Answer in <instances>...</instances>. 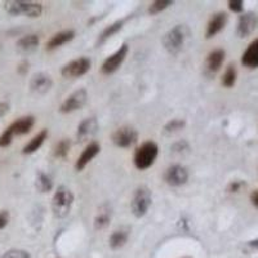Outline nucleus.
<instances>
[{
	"instance_id": "nucleus-34",
	"label": "nucleus",
	"mask_w": 258,
	"mask_h": 258,
	"mask_svg": "<svg viewBox=\"0 0 258 258\" xmlns=\"http://www.w3.org/2000/svg\"><path fill=\"white\" fill-rule=\"evenodd\" d=\"M9 111V105L7 102H0V117L6 116Z\"/></svg>"
},
{
	"instance_id": "nucleus-25",
	"label": "nucleus",
	"mask_w": 258,
	"mask_h": 258,
	"mask_svg": "<svg viewBox=\"0 0 258 258\" xmlns=\"http://www.w3.org/2000/svg\"><path fill=\"white\" fill-rule=\"evenodd\" d=\"M236 79H238V71L234 64H229L222 75V85L226 88H232L236 83Z\"/></svg>"
},
{
	"instance_id": "nucleus-24",
	"label": "nucleus",
	"mask_w": 258,
	"mask_h": 258,
	"mask_svg": "<svg viewBox=\"0 0 258 258\" xmlns=\"http://www.w3.org/2000/svg\"><path fill=\"white\" fill-rule=\"evenodd\" d=\"M111 221V209L107 206H102L98 211V213L94 217V229L102 230L110 225Z\"/></svg>"
},
{
	"instance_id": "nucleus-20",
	"label": "nucleus",
	"mask_w": 258,
	"mask_h": 258,
	"mask_svg": "<svg viewBox=\"0 0 258 258\" xmlns=\"http://www.w3.org/2000/svg\"><path fill=\"white\" fill-rule=\"evenodd\" d=\"M47 137H48L47 129L40 131L38 135L34 136V137H32L31 140L25 145L24 149H22V154H25V155H30V154L36 153V151L43 146V144H44V141L47 140Z\"/></svg>"
},
{
	"instance_id": "nucleus-18",
	"label": "nucleus",
	"mask_w": 258,
	"mask_h": 258,
	"mask_svg": "<svg viewBox=\"0 0 258 258\" xmlns=\"http://www.w3.org/2000/svg\"><path fill=\"white\" fill-rule=\"evenodd\" d=\"M241 63L248 69H258V39H254L248 45L241 56Z\"/></svg>"
},
{
	"instance_id": "nucleus-35",
	"label": "nucleus",
	"mask_w": 258,
	"mask_h": 258,
	"mask_svg": "<svg viewBox=\"0 0 258 258\" xmlns=\"http://www.w3.org/2000/svg\"><path fill=\"white\" fill-rule=\"evenodd\" d=\"M250 202L258 209V190H254L252 192V195H250Z\"/></svg>"
},
{
	"instance_id": "nucleus-30",
	"label": "nucleus",
	"mask_w": 258,
	"mask_h": 258,
	"mask_svg": "<svg viewBox=\"0 0 258 258\" xmlns=\"http://www.w3.org/2000/svg\"><path fill=\"white\" fill-rule=\"evenodd\" d=\"M0 258H30V253L22 249H11L4 253Z\"/></svg>"
},
{
	"instance_id": "nucleus-21",
	"label": "nucleus",
	"mask_w": 258,
	"mask_h": 258,
	"mask_svg": "<svg viewBox=\"0 0 258 258\" xmlns=\"http://www.w3.org/2000/svg\"><path fill=\"white\" fill-rule=\"evenodd\" d=\"M128 239H129V230L128 229L115 230L109 239L110 248L114 250L120 249V248H123V246L125 245L126 241H128Z\"/></svg>"
},
{
	"instance_id": "nucleus-22",
	"label": "nucleus",
	"mask_w": 258,
	"mask_h": 258,
	"mask_svg": "<svg viewBox=\"0 0 258 258\" xmlns=\"http://www.w3.org/2000/svg\"><path fill=\"white\" fill-rule=\"evenodd\" d=\"M17 49L20 52L24 53H30L32 50H35L39 45V36L35 34H29V35H25L17 41Z\"/></svg>"
},
{
	"instance_id": "nucleus-9",
	"label": "nucleus",
	"mask_w": 258,
	"mask_h": 258,
	"mask_svg": "<svg viewBox=\"0 0 258 258\" xmlns=\"http://www.w3.org/2000/svg\"><path fill=\"white\" fill-rule=\"evenodd\" d=\"M87 100H88V93H87V91L84 88L78 89V91L73 92L62 102L61 107H59V111L62 114H70V112L77 111V110H80L87 103Z\"/></svg>"
},
{
	"instance_id": "nucleus-36",
	"label": "nucleus",
	"mask_w": 258,
	"mask_h": 258,
	"mask_svg": "<svg viewBox=\"0 0 258 258\" xmlns=\"http://www.w3.org/2000/svg\"><path fill=\"white\" fill-rule=\"evenodd\" d=\"M27 70H29V63H27V62H22V63L18 66V73L20 74H25Z\"/></svg>"
},
{
	"instance_id": "nucleus-15",
	"label": "nucleus",
	"mask_w": 258,
	"mask_h": 258,
	"mask_svg": "<svg viewBox=\"0 0 258 258\" xmlns=\"http://www.w3.org/2000/svg\"><path fill=\"white\" fill-rule=\"evenodd\" d=\"M226 22H227V15L225 12H217L214 13L209 20L208 25H207V31L206 36L207 38H213L216 36L220 31H222L225 27Z\"/></svg>"
},
{
	"instance_id": "nucleus-27",
	"label": "nucleus",
	"mask_w": 258,
	"mask_h": 258,
	"mask_svg": "<svg viewBox=\"0 0 258 258\" xmlns=\"http://www.w3.org/2000/svg\"><path fill=\"white\" fill-rule=\"evenodd\" d=\"M173 0H155V2H153V3L150 4L147 12L151 16L159 15V13L163 12L164 9H167L168 7L173 6Z\"/></svg>"
},
{
	"instance_id": "nucleus-19",
	"label": "nucleus",
	"mask_w": 258,
	"mask_h": 258,
	"mask_svg": "<svg viewBox=\"0 0 258 258\" xmlns=\"http://www.w3.org/2000/svg\"><path fill=\"white\" fill-rule=\"evenodd\" d=\"M75 38V31L74 30H63L61 32H57L50 38V40L48 41L47 45H45V49L47 50H54L57 48L62 47L66 43L71 41Z\"/></svg>"
},
{
	"instance_id": "nucleus-10",
	"label": "nucleus",
	"mask_w": 258,
	"mask_h": 258,
	"mask_svg": "<svg viewBox=\"0 0 258 258\" xmlns=\"http://www.w3.org/2000/svg\"><path fill=\"white\" fill-rule=\"evenodd\" d=\"M137 140L138 133L132 126H121V128H117L112 133V142L117 147H121V149L132 147L137 142Z\"/></svg>"
},
{
	"instance_id": "nucleus-6",
	"label": "nucleus",
	"mask_w": 258,
	"mask_h": 258,
	"mask_svg": "<svg viewBox=\"0 0 258 258\" xmlns=\"http://www.w3.org/2000/svg\"><path fill=\"white\" fill-rule=\"evenodd\" d=\"M151 203H153V195H151L150 188H147L146 186L138 187L133 194L132 202H131V211H132L133 216L137 218L144 217L149 212Z\"/></svg>"
},
{
	"instance_id": "nucleus-26",
	"label": "nucleus",
	"mask_w": 258,
	"mask_h": 258,
	"mask_svg": "<svg viewBox=\"0 0 258 258\" xmlns=\"http://www.w3.org/2000/svg\"><path fill=\"white\" fill-rule=\"evenodd\" d=\"M36 188H38L40 192H49L53 188V181L48 174H45L44 172H39L38 177H36Z\"/></svg>"
},
{
	"instance_id": "nucleus-3",
	"label": "nucleus",
	"mask_w": 258,
	"mask_h": 258,
	"mask_svg": "<svg viewBox=\"0 0 258 258\" xmlns=\"http://www.w3.org/2000/svg\"><path fill=\"white\" fill-rule=\"evenodd\" d=\"M4 8L11 16H26L30 18L40 17L43 13V6L36 2L9 0L4 3Z\"/></svg>"
},
{
	"instance_id": "nucleus-11",
	"label": "nucleus",
	"mask_w": 258,
	"mask_h": 258,
	"mask_svg": "<svg viewBox=\"0 0 258 258\" xmlns=\"http://www.w3.org/2000/svg\"><path fill=\"white\" fill-rule=\"evenodd\" d=\"M258 26V16L254 12H246L239 17L236 34L239 38L244 39L250 36Z\"/></svg>"
},
{
	"instance_id": "nucleus-23",
	"label": "nucleus",
	"mask_w": 258,
	"mask_h": 258,
	"mask_svg": "<svg viewBox=\"0 0 258 258\" xmlns=\"http://www.w3.org/2000/svg\"><path fill=\"white\" fill-rule=\"evenodd\" d=\"M123 26H124V20H119V21H116V22H114V24L109 25L107 27H105V29H103V31L100 34V36H98L97 45L105 44L106 41L109 40L110 38H112L115 34H117V32L120 31V30L123 29Z\"/></svg>"
},
{
	"instance_id": "nucleus-28",
	"label": "nucleus",
	"mask_w": 258,
	"mask_h": 258,
	"mask_svg": "<svg viewBox=\"0 0 258 258\" xmlns=\"http://www.w3.org/2000/svg\"><path fill=\"white\" fill-rule=\"evenodd\" d=\"M70 147H71L70 141L66 140V138H63V140H61V141L56 145V147H54V156H56V158H62V159L66 158L69 151H70Z\"/></svg>"
},
{
	"instance_id": "nucleus-16",
	"label": "nucleus",
	"mask_w": 258,
	"mask_h": 258,
	"mask_svg": "<svg viewBox=\"0 0 258 258\" xmlns=\"http://www.w3.org/2000/svg\"><path fill=\"white\" fill-rule=\"evenodd\" d=\"M226 53L223 49H214L209 53L206 59V70L209 74H216L221 68H222L223 62H225Z\"/></svg>"
},
{
	"instance_id": "nucleus-14",
	"label": "nucleus",
	"mask_w": 258,
	"mask_h": 258,
	"mask_svg": "<svg viewBox=\"0 0 258 258\" xmlns=\"http://www.w3.org/2000/svg\"><path fill=\"white\" fill-rule=\"evenodd\" d=\"M53 80L52 78L44 73H38L31 78L30 82V88L32 92H35L38 94H44L52 88Z\"/></svg>"
},
{
	"instance_id": "nucleus-12",
	"label": "nucleus",
	"mask_w": 258,
	"mask_h": 258,
	"mask_svg": "<svg viewBox=\"0 0 258 258\" xmlns=\"http://www.w3.org/2000/svg\"><path fill=\"white\" fill-rule=\"evenodd\" d=\"M164 179L169 186L179 187L188 181V170L183 165L174 164L165 170Z\"/></svg>"
},
{
	"instance_id": "nucleus-5",
	"label": "nucleus",
	"mask_w": 258,
	"mask_h": 258,
	"mask_svg": "<svg viewBox=\"0 0 258 258\" xmlns=\"http://www.w3.org/2000/svg\"><path fill=\"white\" fill-rule=\"evenodd\" d=\"M74 203V195L70 188L59 186L52 200V211L58 218L68 217Z\"/></svg>"
},
{
	"instance_id": "nucleus-4",
	"label": "nucleus",
	"mask_w": 258,
	"mask_h": 258,
	"mask_svg": "<svg viewBox=\"0 0 258 258\" xmlns=\"http://www.w3.org/2000/svg\"><path fill=\"white\" fill-rule=\"evenodd\" d=\"M188 36V29L185 25H177L163 36V45L170 54H178Z\"/></svg>"
},
{
	"instance_id": "nucleus-1",
	"label": "nucleus",
	"mask_w": 258,
	"mask_h": 258,
	"mask_svg": "<svg viewBox=\"0 0 258 258\" xmlns=\"http://www.w3.org/2000/svg\"><path fill=\"white\" fill-rule=\"evenodd\" d=\"M35 124V117L31 115L20 117L16 121H13L8 128L0 135V147H7L12 144L15 136H22L29 133Z\"/></svg>"
},
{
	"instance_id": "nucleus-31",
	"label": "nucleus",
	"mask_w": 258,
	"mask_h": 258,
	"mask_svg": "<svg viewBox=\"0 0 258 258\" xmlns=\"http://www.w3.org/2000/svg\"><path fill=\"white\" fill-rule=\"evenodd\" d=\"M229 8L234 13H241L244 11V2L243 0H230Z\"/></svg>"
},
{
	"instance_id": "nucleus-8",
	"label": "nucleus",
	"mask_w": 258,
	"mask_h": 258,
	"mask_svg": "<svg viewBox=\"0 0 258 258\" xmlns=\"http://www.w3.org/2000/svg\"><path fill=\"white\" fill-rule=\"evenodd\" d=\"M128 53H129V45L126 44V43H124V44L121 45L116 52L112 53L111 56H109L105 61H103L102 66H101V71H102V74H105V75H111V74H114L115 71L119 70V68H120L121 64H123V62L125 61Z\"/></svg>"
},
{
	"instance_id": "nucleus-2",
	"label": "nucleus",
	"mask_w": 258,
	"mask_h": 258,
	"mask_svg": "<svg viewBox=\"0 0 258 258\" xmlns=\"http://www.w3.org/2000/svg\"><path fill=\"white\" fill-rule=\"evenodd\" d=\"M159 154L158 145L154 141H146L135 151L133 163L138 170H146L155 163Z\"/></svg>"
},
{
	"instance_id": "nucleus-32",
	"label": "nucleus",
	"mask_w": 258,
	"mask_h": 258,
	"mask_svg": "<svg viewBox=\"0 0 258 258\" xmlns=\"http://www.w3.org/2000/svg\"><path fill=\"white\" fill-rule=\"evenodd\" d=\"M9 222V213L7 211L0 212V230H3Z\"/></svg>"
},
{
	"instance_id": "nucleus-29",
	"label": "nucleus",
	"mask_w": 258,
	"mask_h": 258,
	"mask_svg": "<svg viewBox=\"0 0 258 258\" xmlns=\"http://www.w3.org/2000/svg\"><path fill=\"white\" fill-rule=\"evenodd\" d=\"M186 125V121L183 119H173V120L168 121L164 126V131L167 133H172V132H177L179 129H182L183 126Z\"/></svg>"
},
{
	"instance_id": "nucleus-7",
	"label": "nucleus",
	"mask_w": 258,
	"mask_h": 258,
	"mask_svg": "<svg viewBox=\"0 0 258 258\" xmlns=\"http://www.w3.org/2000/svg\"><path fill=\"white\" fill-rule=\"evenodd\" d=\"M92 62L88 57H79L66 63L62 68L61 74L63 78H80L91 70Z\"/></svg>"
},
{
	"instance_id": "nucleus-17",
	"label": "nucleus",
	"mask_w": 258,
	"mask_h": 258,
	"mask_svg": "<svg viewBox=\"0 0 258 258\" xmlns=\"http://www.w3.org/2000/svg\"><path fill=\"white\" fill-rule=\"evenodd\" d=\"M98 129V121L96 117H87L78 125L77 137L80 141H85L94 135Z\"/></svg>"
},
{
	"instance_id": "nucleus-33",
	"label": "nucleus",
	"mask_w": 258,
	"mask_h": 258,
	"mask_svg": "<svg viewBox=\"0 0 258 258\" xmlns=\"http://www.w3.org/2000/svg\"><path fill=\"white\" fill-rule=\"evenodd\" d=\"M244 186V182L241 181H234L231 182L229 185V187H227V190L230 191V192H238V191H240V188Z\"/></svg>"
},
{
	"instance_id": "nucleus-13",
	"label": "nucleus",
	"mask_w": 258,
	"mask_h": 258,
	"mask_svg": "<svg viewBox=\"0 0 258 258\" xmlns=\"http://www.w3.org/2000/svg\"><path fill=\"white\" fill-rule=\"evenodd\" d=\"M100 151H101L100 144H98V142H91L88 146L83 150V153L80 154L79 158H78L77 161H75V169H77L78 172L84 169V168L87 167V165H88L89 163H91L97 155H98V154H100Z\"/></svg>"
}]
</instances>
